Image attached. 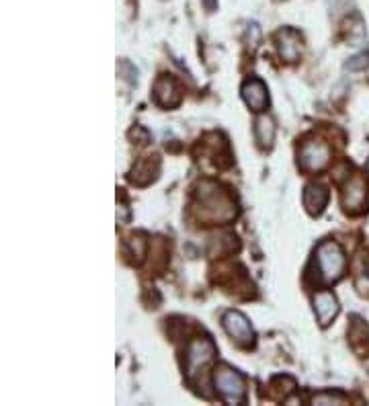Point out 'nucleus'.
Returning a JSON list of instances; mask_svg holds the SVG:
<instances>
[{"label": "nucleus", "mask_w": 369, "mask_h": 406, "mask_svg": "<svg viewBox=\"0 0 369 406\" xmlns=\"http://www.w3.org/2000/svg\"><path fill=\"white\" fill-rule=\"evenodd\" d=\"M130 218H132V211H130V208H128L125 203L118 205V222L119 224H128V222H130Z\"/></svg>", "instance_id": "5701e85b"}, {"label": "nucleus", "mask_w": 369, "mask_h": 406, "mask_svg": "<svg viewBox=\"0 0 369 406\" xmlns=\"http://www.w3.org/2000/svg\"><path fill=\"white\" fill-rule=\"evenodd\" d=\"M128 136H130V140H132L134 144H137V146H146V144L150 142V131L146 130V128H142V126L132 128Z\"/></svg>", "instance_id": "4be33fe9"}, {"label": "nucleus", "mask_w": 369, "mask_h": 406, "mask_svg": "<svg viewBox=\"0 0 369 406\" xmlns=\"http://www.w3.org/2000/svg\"><path fill=\"white\" fill-rule=\"evenodd\" d=\"M368 66H369V51H363V54L353 56L351 60L345 64V68L351 70V72H359V70H365Z\"/></svg>", "instance_id": "412c9836"}, {"label": "nucleus", "mask_w": 369, "mask_h": 406, "mask_svg": "<svg viewBox=\"0 0 369 406\" xmlns=\"http://www.w3.org/2000/svg\"><path fill=\"white\" fill-rule=\"evenodd\" d=\"M328 199H331V191H328L324 185H320V183L306 185L302 201L303 208H306V211H308L310 215H314V218L322 215V211L326 210V205H328Z\"/></svg>", "instance_id": "f8f14e48"}, {"label": "nucleus", "mask_w": 369, "mask_h": 406, "mask_svg": "<svg viewBox=\"0 0 369 406\" xmlns=\"http://www.w3.org/2000/svg\"><path fill=\"white\" fill-rule=\"evenodd\" d=\"M368 183L361 175H353L343 187V210L351 215L363 213L368 210Z\"/></svg>", "instance_id": "0eeeda50"}, {"label": "nucleus", "mask_w": 369, "mask_h": 406, "mask_svg": "<svg viewBox=\"0 0 369 406\" xmlns=\"http://www.w3.org/2000/svg\"><path fill=\"white\" fill-rule=\"evenodd\" d=\"M316 267H318V277L324 285H333L336 283L347 267V259H345V250L336 240H322L316 246Z\"/></svg>", "instance_id": "7ed1b4c3"}, {"label": "nucleus", "mask_w": 369, "mask_h": 406, "mask_svg": "<svg viewBox=\"0 0 369 406\" xmlns=\"http://www.w3.org/2000/svg\"><path fill=\"white\" fill-rule=\"evenodd\" d=\"M331 158H333V152H331V146L322 140H306L300 146V152H298V166L303 173H322L328 168L331 164Z\"/></svg>", "instance_id": "39448f33"}, {"label": "nucleus", "mask_w": 369, "mask_h": 406, "mask_svg": "<svg viewBox=\"0 0 369 406\" xmlns=\"http://www.w3.org/2000/svg\"><path fill=\"white\" fill-rule=\"evenodd\" d=\"M218 355V347L209 337H195L193 341L187 345L184 351V375L191 386H195L199 394H205V384H203V374L212 365L214 357Z\"/></svg>", "instance_id": "f03ea898"}, {"label": "nucleus", "mask_w": 369, "mask_h": 406, "mask_svg": "<svg viewBox=\"0 0 369 406\" xmlns=\"http://www.w3.org/2000/svg\"><path fill=\"white\" fill-rule=\"evenodd\" d=\"M240 248V243H238V236L234 232H224L216 238H212V244H209V255L212 257H222V255H230V253H236Z\"/></svg>", "instance_id": "a211bd4d"}, {"label": "nucleus", "mask_w": 369, "mask_h": 406, "mask_svg": "<svg viewBox=\"0 0 369 406\" xmlns=\"http://www.w3.org/2000/svg\"><path fill=\"white\" fill-rule=\"evenodd\" d=\"M214 386L218 390L219 398L226 405H244V400H246V380L238 370L226 365V363H219L218 367L214 370Z\"/></svg>", "instance_id": "20e7f679"}, {"label": "nucleus", "mask_w": 369, "mask_h": 406, "mask_svg": "<svg viewBox=\"0 0 369 406\" xmlns=\"http://www.w3.org/2000/svg\"><path fill=\"white\" fill-rule=\"evenodd\" d=\"M275 41H277V49H279V56L293 64L302 58L303 44H302V35L291 29V27H281L279 31L275 33Z\"/></svg>", "instance_id": "1a4fd4ad"}, {"label": "nucleus", "mask_w": 369, "mask_h": 406, "mask_svg": "<svg viewBox=\"0 0 369 406\" xmlns=\"http://www.w3.org/2000/svg\"><path fill=\"white\" fill-rule=\"evenodd\" d=\"M349 345L359 357H369V325L359 318L353 316L349 325Z\"/></svg>", "instance_id": "4468645a"}, {"label": "nucleus", "mask_w": 369, "mask_h": 406, "mask_svg": "<svg viewBox=\"0 0 369 406\" xmlns=\"http://www.w3.org/2000/svg\"><path fill=\"white\" fill-rule=\"evenodd\" d=\"M240 95L244 98L246 107L254 111V113H263L269 107V91L267 84L261 78H249L242 82Z\"/></svg>", "instance_id": "9d476101"}, {"label": "nucleus", "mask_w": 369, "mask_h": 406, "mask_svg": "<svg viewBox=\"0 0 369 406\" xmlns=\"http://www.w3.org/2000/svg\"><path fill=\"white\" fill-rule=\"evenodd\" d=\"M310 402H312L314 406H331V405L343 406V405H349V398H347L343 392L324 390V392H318V394H314Z\"/></svg>", "instance_id": "aec40b11"}, {"label": "nucleus", "mask_w": 369, "mask_h": 406, "mask_svg": "<svg viewBox=\"0 0 369 406\" xmlns=\"http://www.w3.org/2000/svg\"><path fill=\"white\" fill-rule=\"evenodd\" d=\"M160 175V158L158 154H150L140 158L130 171V183H134L135 187H148L150 183L158 179Z\"/></svg>", "instance_id": "9b49d317"}, {"label": "nucleus", "mask_w": 369, "mask_h": 406, "mask_svg": "<svg viewBox=\"0 0 369 406\" xmlns=\"http://www.w3.org/2000/svg\"><path fill=\"white\" fill-rule=\"evenodd\" d=\"M312 304H314V312H316L318 325L322 328H326V326L331 325L338 316V312H341L338 300H336L333 292H318L312 298Z\"/></svg>", "instance_id": "ddd939ff"}, {"label": "nucleus", "mask_w": 369, "mask_h": 406, "mask_svg": "<svg viewBox=\"0 0 369 406\" xmlns=\"http://www.w3.org/2000/svg\"><path fill=\"white\" fill-rule=\"evenodd\" d=\"M202 2L207 13H216L218 11V0H202Z\"/></svg>", "instance_id": "b1692460"}, {"label": "nucleus", "mask_w": 369, "mask_h": 406, "mask_svg": "<svg viewBox=\"0 0 369 406\" xmlns=\"http://www.w3.org/2000/svg\"><path fill=\"white\" fill-rule=\"evenodd\" d=\"M254 140L263 150H271L275 142V123L269 115H259L254 119Z\"/></svg>", "instance_id": "f3484780"}, {"label": "nucleus", "mask_w": 369, "mask_h": 406, "mask_svg": "<svg viewBox=\"0 0 369 406\" xmlns=\"http://www.w3.org/2000/svg\"><path fill=\"white\" fill-rule=\"evenodd\" d=\"M152 98L158 107L162 109H177L181 103H183V91L179 86V82L175 81L172 76L168 74H160L156 82H154V88H152Z\"/></svg>", "instance_id": "6e6552de"}, {"label": "nucleus", "mask_w": 369, "mask_h": 406, "mask_svg": "<svg viewBox=\"0 0 369 406\" xmlns=\"http://www.w3.org/2000/svg\"><path fill=\"white\" fill-rule=\"evenodd\" d=\"M125 255L130 257V263L135 265V267H140L144 259H146V255H148V238H146V234L144 232H135L132 234L128 240H125Z\"/></svg>", "instance_id": "2eb2a0df"}, {"label": "nucleus", "mask_w": 369, "mask_h": 406, "mask_svg": "<svg viewBox=\"0 0 369 406\" xmlns=\"http://www.w3.org/2000/svg\"><path fill=\"white\" fill-rule=\"evenodd\" d=\"M222 326L228 333V337L242 349H252L254 347V330H252L249 318L238 312V310H226L222 314Z\"/></svg>", "instance_id": "423d86ee"}, {"label": "nucleus", "mask_w": 369, "mask_h": 406, "mask_svg": "<svg viewBox=\"0 0 369 406\" xmlns=\"http://www.w3.org/2000/svg\"><path fill=\"white\" fill-rule=\"evenodd\" d=\"M345 31L349 33L347 35V39H349V44L351 46H357V44H361L363 41V37H365V23H363V19L359 15H353L347 19V23H345Z\"/></svg>", "instance_id": "6ab92c4d"}, {"label": "nucleus", "mask_w": 369, "mask_h": 406, "mask_svg": "<svg viewBox=\"0 0 369 406\" xmlns=\"http://www.w3.org/2000/svg\"><path fill=\"white\" fill-rule=\"evenodd\" d=\"M298 388L296 380L291 375H275L267 386V396L271 400H287Z\"/></svg>", "instance_id": "dca6fc26"}, {"label": "nucleus", "mask_w": 369, "mask_h": 406, "mask_svg": "<svg viewBox=\"0 0 369 406\" xmlns=\"http://www.w3.org/2000/svg\"><path fill=\"white\" fill-rule=\"evenodd\" d=\"M368 173H369V161H368Z\"/></svg>", "instance_id": "393cba45"}, {"label": "nucleus", "mask_w": 369, "mask_h": 406, "mask_svg": "<svg viewBox=\"0 0 369 406\" xmlns=\"http://www.w3.org/2000/svg\"><path fill=\"white\" fill-rule=\"evenodd\" d=\"M191 210L203 224H228L238 215L234 197L216 181H199L195 185Z\"/></svg>", "instance_id": "f257e3e1"}]
</instances>
